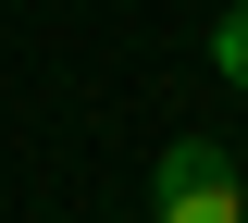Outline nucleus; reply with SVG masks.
Here are the masks:
<instances>
[{"instance_id": "obj_1", "label": "nucleus", "mask_w": 248, "mask_h": 223, "mask_svg": "<svg viewBox=\"0 0 248 223\" xmlns=\"http://www.w3.org/2000/svg\"><path fill=\"white\" fill-rule=\"evenodd\" d=\"M149 223H248L236 161H223L211 136H174V149L149 161Z\"/></svg>"}, {"instance_id": "obj_2", "label": "nucleus", "mask_w": 248, "mask_h": 223, "mask_svg": "<svg viewBox=\"0 0 248 223\" xmlns=\"http://www.w3.org/2000/svg\"><path fill=\"white\" fill-rule=\"evenodd\" d=\"M211 74H223V87H248V0L211 25Z\"/></svg>"}]
</instances>
